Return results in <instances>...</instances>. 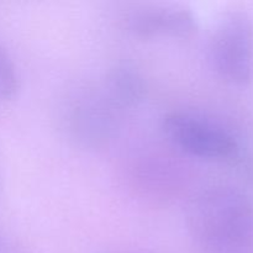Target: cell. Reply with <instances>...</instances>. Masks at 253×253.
<instances>
[{
	"label": "cell",
	"mask_w": 253,
	"mask_h": 253,
	"mask_svg": "<svg viewBox=\"0 0 253 253\" xmlns=\"http://www.w3.org/2000/svg\"><path fill=\"white\" fill-rule=\"evenodd\" d=\"M187 226L199 253H253V203L239 189L215 185L188 207Z\"/></svg>",
	"instance_id": "6da1fadb"
},
{
	"label": "cell",
	"mask_w": 253,
	"mask_h": 253,
	"mask_svg": "<svg viewBox=\"0 0 253 253\" xmlns=\"http://www.w3.org/2000/svg\"><path fill=\"white\" fill-rule=\"evenodd\" d=\"M125 113L100 82L69 95L63 106V121L77 145L99 150L113 140Z\"/></svg>",
	"instance_id": "7a4b0ae2"
},
{
	"label": "cell",
	"mask_w": 253,
	"mask_h": 253,
	"mask_svg": "<svg viewBox=\"0 0 253 253\" xmlns=\"http://www.w3.org/2000/svg\"><path fill=\"white\" fill-rule=\"evenodd\" d=\"M208 61L222 81L247 85L253 81V21L242 10H230L215 22L208 41Z\"/></svg>",
	"instance_id": "3957f363"
},
{
	"label": "cell",
	"mask_w": 253,
	"mask_h": 253,
	"mask_svg": "<svg viewBox=\"0 0 253 253\" xmlns=\"http://www.w3.org/2000/svg\"><path fill=\"white\" fill-rule=\"evenodd\" d=\"M161 126L170 145L190 157L222 161L239 153V142L234 133L207 114L173 110L163 116Z\"/></svg>",
	"instance_id": "277c9868"
},
{
	"label": "cell",
	"mask_w": 253,
	"mask_h": 253,
	"mask_svg": "<svg viewBox=\"0 0 253 253\" xmlns=\"http://www.w3.org/2000/svg\"><path fill=\"white\" fill-rule=\"evenodd\" d=\"M124 22L132 36L142 40L187 39L198 29L194 12L174 4L140 6L128 12Z\"/></svg>",
	"instance_id": "5b68a950"
},
{
	"label": "cell",
	"mask_w": 253,
	"mask_h": 253,
	"mask_svg": "<svg viewBox=\"0 0 253 253\" xmlns=\"http://www.w3.org/2000/svg\"><path fill=\"white\" fill-rule=\"evenodd\" d=\"M101 84L125 111L137 108L145 100V78L132 64L119 63L111 67L101 79Z\"/></svg>",
	"instance_id": "8992f818"
},
{
	"label": "cell",
	"mask_w": 253,
	"mask_h": 253,
	"mask_svg": "<svg viewBox=\"0 0 253 253\" xmlns=\"http://www.w3.org/2000/svg\"><path fill=\"white\" fill-rule=\"evenodd\" d=\"M172 166L162 160L156 161L151 157L150 161L143 158L137 165L132 166V184L142 194L151 195L152 199L161 198L167 199L177 189V174L172 172Z\"/></svg>",
	"instance_id": "52a82bcc"
},
{
	"label": "cell",
	"mask_w": 253,
	"mask_h": 253,
	"mask_svg": "<svg viewBox=\"0 0 253 253\" xmlns=\"http://www.w3.org/2000/svg\"><path fill=\"white\" fill-rule=\"evenodd\" d=\"M19 90V76L10 54L0 44V103L9 101Z\"/></svg>",
	"instance_id": "ba28073f"
},
{
	"label": "cell",
	"mask_w": 253,
	"mask_h": 253,
	"mask_svg": "<svg viewBox=\"0 0 253 253\" xmlns=\"http://www.w3.org/2000/svg\"><path fill=\"white\" fill-rule=\"evenodd\" d=\"M116 253H135V252H116Z\"/></svg>",
	"instance_id": "9c48e42d"
}]
</instances>
